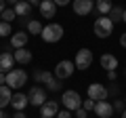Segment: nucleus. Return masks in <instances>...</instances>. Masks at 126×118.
I'll list each match as a JSON object with an SVG mask.
<instances>
[{"mask_svg":"<svg viewBox=\"0 0 126 118\" xmlns=\"http://www.w3.org/2000/svg\"><path fill=\"white\" fill-rule=\"evenodd\" d=\"M42 40L44 42H50V44H55V42H59L63 38V25H59V23H46L44 27H42Z\"/></svg>","mask_w":126,"mask_h":118,"instance_id":"f257e3e1","label":"nucleus"},{"mask_svg":"<svg viewBox=\"0 0 126 118\" xmlns=\"http://www.w3.org/2000/svg\"><path fill=\"white\" fill-rule=\"evenodd\" d=\"M25 82H27V72L21 68H13L6 74V86L9 89H21Z\"/></svg>","mask_w":126,"mask_h":118,"instance_id":"f03ea898","label":"nucleus"},{"mask_svg":"<svg viewBox=\"0 0 126 118\" xmlns=\"http://www.w3.org/2000/svg\"><path fill=\"white\" fill-rule=\"evenodd\" d=\"M94 34H97V38H107L109 34L113 32V21L107 17V15H103V17H97V21H94Z\"/></svg>","mask_w":126,"mask_h":118,"instance_id":"7ed1b4c3","label":"nucleus"},{"mask_svg":"<svg viewBox=\"0 0 126 118\" xmlns=\"http://www.w3.org/2000/svg\"><path fill=\"white\" fill-rule=\"evenodd\" d=\"M27 101H30V105L42 108V105L46 103V91L42 89L40 84H34V86L30 89V93H27Z\"/></svg>","mask_w":126,"mask_h":118,"instance_id":"20e7f679","label":"nucleus"},{"mask_svg":"<svg viewBox=\"0 0 126 118\" xmlns=\"http://www.w3.org/2000/svg\"><path fill=\"white\" fill-rule=\"evenodd\" d=\"M63 108L65 110H69V112H76L78 108H82V97H80V93L78 91H65L63 93Z\"/></svg>","mask_w":126,"mask_h":118,"instance_id":"39448f33","label":"nucleus"},{"mask_svg":"<svg viewBox=\"0 0 126 118\" xmlns=\"http://www.w3.org/2000/svg\"><path fill=\"white\" fill-rule=\"evenodd\" d=\"M74 70H76L74 61L63 59V61H59V63L55 65V78H59V80H65V78H69V76L74 74Z\"/></svg>","mask_w":126,"mask_h":118,"instance_id":"423d86ee","label":"nucleus"},{"mask_svg":"<svg viewBox=\"0 0 126 118\" xmlns=\"http://www.w3.org/2000/svg\"><path fill=\"white\" fill-rule=\"evenodd\" d=\"M90 63H93V51L90 49H80L76 53L74 65H76L78 70H86V68H90Z\"/></svg>","mask_w":126,"mask_h":118,"instance_id":"0eeeda50","label":"nucleus"},{"mask_svg":"<svg viewBox=\"0 0 126 118\" xmlns=\"http://www.w3.org/2000/svg\"><path fill=\"white\" fill-rule=\"evenodd\" d=\"M86 93H88V97H90V99H93V101H105V99H107V86H105V84H99V82H93V84H88V91H86Z\"/></svg>","mask_w":126,"mask_h":118,"instance_id":"6e6552de","label":"nucleus"},{"mask_svg":"<svg viewBox=\"0 0 126 118\" xmlns=\"http://www.w3.org/2000/svg\"><path fill=\"white\" fill-rule=\"evenodd\" d=\"M72 6L76 15H88L94 9V0H72Z\"/></svg>","mask_w":126,"mask_h":118,"instance_id":"1a4fd4ad","label":"nucleus"},{"mask_svg":"<svg viewBox=\"0 0 126 118\" xmlns=\"http://www.w3.org/2000/svg\"><path fill=\"white\" fill-rule=\"evenodd\" d=\"M93 112L97 114V118H111L113 116V105L109 101H97Z\"/></svg>","mask_w":126,"mask_h":118,"instance_id":"9d476101","label":"nucleus"},{"mask_svg":"<svg viewBox=\"0 0 126 118\" xmlns=\"http://www.w3.org/2000/svg\"><path fill=\"white\" fill-rule=\"evenodd\" d=\"M13 65H15L13 53H11V51H2V53H0V72L9 74L11 70H13Z\"/></svg>","mask_w":126,"mask_h":118,"instance_id":"9b49d317","label":"nucleus"},{"mask_svg":"<svg viewBox=\"0 0 126 118\" xmlns=\"http://www.w3.org/2000/svg\"><path fill=\"white\" fill-rule=\"evenodd\" d=\"M40 82H44L46 89H48V91H53V93L61 91V80H59V78H55V74H50V72H42V80H40Z\"/></svg>","mask_w":126,"mask_h":118,"instance_id":"f8f14e48","label":"nucleus"},{"mask_svg":"<svg viewBox=\"0 0 126 118\" xmlns=\"http://www.w3.org/2000/svg\"><path fill=\"white\" fill-rule=\"evenodd\" d=\"M38 9H40V15H42V17H46V19L55 17V13H57V4H55L53 0H40Z\"/></svg>","mask_w":126,"mask_h":118,"instance_id":"ddd939ff","label":"nucleus"},{"mask_svg":"<svg viewBox=\"0 0 126 118\" xmlns=\"http://www.w3.org/2000/svg\"><path fill=\"white\" fill-rule=\"evenodd\" d=\"M27 95L25 93H15L13 95V99H11V105H13V110L15 112H23V110L27 108Z\"/></svg>","mask_w":126,"mask_h":118,"instance_id":"4468645a","label":"nucleus"},{"mask_svg":"<svg viewBox=\"0 0 126 118\" xmlns=\"http://www.w3.org/2000/svg\"><path fill=\"white\" fill-rule=\"evenodd\" d=\"M27 40H30V34L27 32H15L11 36V46L13 49H23L27 44Z\"/></svg>","mask_w":126,"mask_h":118,"instance_id":"2eb2a0df","label":"nucleus"},{"mask_svg":"<svg viewBox=\"0 0 126 118\" xmlns=\"http://www.w3.org/2000/svg\"><path fill=\"white\" fill-rule=\"evenodd\" d=\"M57 112H59L57 101H46L40 108V118H53V116H57Z\"/></svg>","mask_w":126,"mask_h":118,"instance_id":"dca6fc26","label":"nucleus"},{"mask_svg":"<svg viewBox=\"0 0 126 118\" xmlns=\"http://www.w3.org/2000/svg\"><path fill=\"white\" fill-rule=\"evenodd\" d=\"M13 57H15V63H21V65H27L32 61V53L25 49V46H23V49H15Z\"/></svg>","mask_w":126,"mask_h":118,"instance_id":"f3484780","label":"nucleus"},{"mask_svg":"<svg viewBox=\"0 0 126 118\" xmlns=\"http://www.w3.org/2000/svg\"><path fill=\"white\" fill-rule=\"evenodd\" d=\"M11 99H13V93L6 84H0V110H4L6 105H11Z\"/></svg>","mask_w":126,"mask_h":118,"instance_id":"a211bd4d","label":"nucleus"},{"mask_svg":"<svg viewBox=\"0 0 126 118\" xmlns=\"http://www.w3.org/2000/svg\"><path fill=\"white\" fill-rule=\"evenodd\" d=\"M101 65H103L107 72H111V70L118 68V59L113 57L111 53H103V55H101Z\"/></svg>","mask_w":126,"mask_h":118,"instance_id":"6ab92c4d","label":"nucleus"},{"mask_svg":"<svg viewBox=\"0 0 126 118\" xmlns=\"http://www.w3.org/2000/svg\"><path fill=\"white\" fill-rule=\"evenodd\" d=\"M13 9H15V13H17V17H27V15L32 13V4L25 2V0H19Z\"/></svg>","mask_w":126,"mask_h":118,"instance_id":"aec40b11","label":"nucleus"},{"mask_svg":"<svg viewBox=\"0 0 126 118\" xmlns=\"http://www.w3.org/2000/svg\"><path fill=\"white\" fill-rule=\"evenodd\" d=\"M111 6H113L111 0H97V2H94V9H97V13H99L101 17H103V15H109Z\"/></svg>","mask_w":126,"mask_h":118,"instance_id":"412c9836","label":"nucleus"},{"mask_svg":"<svg viewBox=\"0 0 126 118\" xmlns=\"http://www.w3.org/2000/svg\"><path fill=\"white\" fill-rule=\"evenodd\" d=\"M42 23L38 21V19H32V21H27V32H30V36H40L42 34Z\"/></svg>","mask_w":126,"mask_h":118,"instance_id":"4be33fe9","label":"nucleus"},{"mask_svg":"<svg viewBox=\"0 0 126 118\" xmlns=\"http://www.w3.org/2000/svg\"><path fill=\"white\" fill-rule=\"evenodd\" d=\"M122 15H124V9H122V6H111V11H109V19L113 21V25H116L118 21H122Z\"/></svg>","mask_w":126,"mask_h":118,"instance_id":"5701e85b","label":"nucleus"},{"mask_svg":"<svg viewBox=\"0 0 126 118\" xmlns=\"http://www.w3.org/2000/svg\"><path fill=\"white\" fill-rule=\"evenodd\" d=\"M0 19L6 23H13L15 19H17V13H15V9H4L2 11V15H0Z\"/></svg>","mask_w":126,"mask_h":118,"instance_id":"b1692460","label":"nucleus"},{"mask_svg":"<svg viewBox=\"0 0 126 118\" xmlns=\"http://www.w3.org/2000/svg\"><path fill=\"white\" fill-rule=\"evenodd\" d=\"M11 34H13V30H11V23L0 21V38H6V36H11Z\"/></svg>","mask_w":126,"mask_h":118,"instance_id":"393cba45","label":"nucleus"},{"mask_svg":"<svg viewBox=\"0 0 126 118\" xmlns=\"http://www.w3.org/2000/svg\"><path fill=\"white\" fill-rule=\"evenodd\" d=\"M113 112H124L126 110V103H124V99H113Z\"/></svg>","mask_w":126,"mask_h":118,"instance_id":"a878e982","label":"nucleus"},{"mask_svg":"<svg viewBox=\"0 0 126 118\" xmlns=\"http://www.w3.org/2000/svg\"><path fill=\"white\" fill-rule=\"evenodd\" d=\"M94 103H97V101H93V99L88 97V99H84V101H82V108H84L86 112H90V110H94Z\"/></svg>","mask_w":126,"mask_h":118,"instance_id":"bb28decb","label":"nucleus"},{"mask_svg":"<svg viewBox=\"0 0 126 118\" xmlns=\"http://www.w3.org/2000/svg\"><path fill=\"white\" fill-rule=\"evenodd\" d=\"M57 118H72V112L63 108V110H59V112H57Z\"/></svg>","mask_w":126,"mask_h":118,"instance_id":"cd10ccee","label":"nucleus"},{"mask_svg":"<svg viewBox=\"0 0 126 118\" xmlns=\"http://www.w3.org/2000/svg\"><path fill=\"white\" fill-rule=\"evenodd\" d=\"M76 118H88V112H86L84 108H78L76 110Z\"/></svg>","mask_w":126,"mask_h":118,"instance_id":"c85d7f7f","label":"nucleus"},{"mask_svg":"<svg viewBox=\"0 0 126 118\" xmlns=\"http://www.w3.org/2000/svg\"><path fill=\"white\" fill-rule=\"evenodd\" d=\"M107 95H118V86H116V84H111V86L107 89Z\"/></svg>","mask_w":126,"mask_h":118,"instance_id":"c756f323","label":"nucleus"},{"mask_svg":"<svg viewBox=\"0 0 126 118\" xmlns=\"http://www.w3.org/2000/svg\"><path fill=\"white\" fill-rule=\"evenodd\" d=\"M34 80H36V82L42 80V70H36V72H34Z\"/></svg>","mask_w":126,"mask_h":118,"instance_id":"7c9ffc66","label":"nucleus"},{"mask_svg":"<svg viewBox=\"0 0 126 118\" xmlns=\"http://www.w3.org/2000/svg\"><path fill=\"white\" fill-rule=\"evenodd\" d=\"M53 2H55L57 6H65V4H69L72 0H53Z\"/></svg>","mask_w":126,"mask_h":118,"instance_id":"2f4dec72","label":"nucleus"},{"mask_svg":"<svg viewBox=\"0 0 126 118\" xmlns=\"http://www.w3.org/2000/svg\"><path fill=\"white\" fill-rule=\"evenodd\" d=\"M107 78H109V80H111V82L116 80V78H118V76H116V70H111V72H107Z\"/></svg>","mask_w":126,"mask_h":118,"instance_id":"473e14b6","label":"nucleus"},{"mask_svg":"<svg viewBox=\"0 0 126 118\" xmlns=\"http://www.w3.org/2000/svg\"><path fill=\"white\" fill-rule=\"evenodd\" d=\"M120 44H122V46H124V49H126V32H124V34H122V36H120Z\"/></svg>","mask_w":126,"mask_h":118,"instance_id":"72a5a7b5","label":"nucleus"},{"mask_svg":"<svg viewBox=\"0 0 126 118\" xmlns=\"http://www.w3.org/2000/svg\"><path fill=\"white\" fill-rule=\"evenodd\" d=\"M11 118H25V114H23V112H15Z\"/></svg>","mask_w":126,"mask_h":118,"instance_id":"f704fd0d","label":"nucleus"},{"mask_svg":"<svg viewBox=\"0 0 126 118\" xmlns=\"http://www.w3.org/2000/svg\"><path fill=\"white\" fill-rule=\"evenodd\" d=\"M0 84H6V74L0 72Z\"/></svg>","mask_w":126,"mask_h":118,"instance_id":"c9c22d12","label":"nucleus"},{"mask_svg":"<svg viewBox=\"0 0 126 118\" xmlns=\"http://www.w3.org/2000/svg\"><path fill=\"white\" fill-rule=\"evenodd\" d=\"M6 9V2H4V0H0V15H2V11H4Z\"/></svg>","mask_w":126,"mask_h":118,"instance_id":"e433bc0d","label":"nucleus"},{"mask_svg":"<svg viewBox=\"0 0 126 118\" xmlns=\"http://www.w3.org/2000/svg\"><path fill=\"white\" fill-rule=\"evenodd\" d=\"M0 118H11V116H9V114L4 112V110H0Z\"/></svg>","mask_w":126,"mask_h":118,"instance_id":"4c0bfd02","label":"nucleus"},{"mask_svg":"<svg viewBox=\"0 0 126 118\" xmlns=\"http://www.w3.org/2000/svg\"><path fill=\"white\" fill-rule=\"evenodd\" d=\"M4 2H6V4H13V6H15V4L19 2V0H4Z\"/></svg>","mask_w":126,"mask_h":118,"instance_id":"58836bf2","label":"nucleus"},{"mask_svg":"<svg viewBox=\"0 0 126 118\" xmlns=\"http://www.w3.org/2000/svg\"><path fill=\"white\" fill-rule=\"evenodd\" d=\"M25 2H30V4H40V0H25Z\"/></svg>","mask_w":126,"mask_h":118,"instance_id":"ea45409f","label":"nucleus"},{"mask_svg":"<svg viewBox=\"0 0 126 118\" xmlns=\"http://www.w3.org/2000/svg\"><path fill=\"white\" fill-rule=\"evenodd\" d=\"M122 21L126 23V9H124V15H122Z\"/></svg>","mask_w":126,"mask_h":118,"instance_id":"a19ab883","label":"nucleus"},{"mask_svg":"<svg viewBox=\"0 0 126 118\" xmlns=\"http://www.w3.org/2000/svg\"><path fill=\"white\" fill-rule=\"evenodd\" d=\"M122 118H126V110H124V112H122Z\"/></svg>","mask_w":126,"mask_h":118,"instance_id":"79ce46f5","label":"nucleus"},{"mask_svg":"<svg viewBox=\"0 0 126 118\" xmlns=\"http://www.w3.org/2000/svg\"><path fill=\"white\" fill-rule=\"evenodd\" d=\"M124 103H126V97H124Z\"/></svg>","mask_w":126,"mask_h":118,"instance_id":"37998d69","label":"nucleus"}]
</instances>
